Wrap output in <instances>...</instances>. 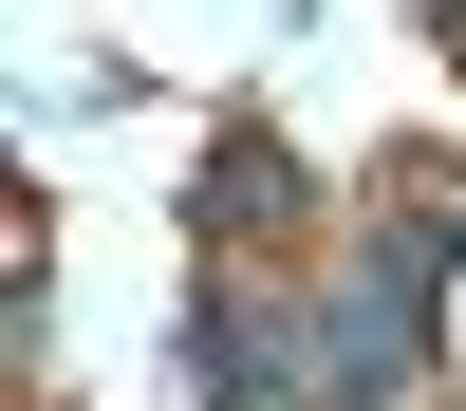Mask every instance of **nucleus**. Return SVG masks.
I'll list each match as a JSON object with an SVG mask.
<instances>
[{
	"mask_svg": "<svg viewBox=\"0 0 466 411\" xmlns=\"http://www.w3.org/2000/svg\"><path fill=\"white\" fill-rule=\"evenodd\" d=\"M224 224H299V169H280V149H224Z\"/></svg>",
	"mask_w": 466,
	"mask_h": 411,
	"instance_id": "f257e3e1",
	"label": "nucleus"
}]
</instances>
